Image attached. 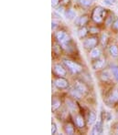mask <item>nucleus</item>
I'll return each instance as SVG.
<instances>
[{
  "label": "nucleus",
  "mask_w": 118,
  "mask_h": 135,
  "mask_svg": "<svg viewBox=\"0 0 118 135\" xmlns=\"http://www.w3.org/2000/svg\"><path fill=\"white\" fill-rule=\"evenodd\" d=\"M106 9L102 7H97L93 9V13H92V19L95 23H101L106 16Z\"/></svg>",
  "instance_id": "1"
},
{
  "label": "nucleus",
  "mask_w": 118,
  "mask_h": 135,
  "mask_svg": "<svg viewBox=\"0 0 118 135\" xmlns=\"http://www.w3.org/2000/svg\"><path fill=\"white\" fill-rule=\"evenodd\" d=\"M63 64H64L65 66L68 68V69L71 70L72 73H79L81 71V67L80 66L78 63L73 62V61H71V60H69V59H64V60H63Z\"/></svg>",
  "instance_id": "2"
},
{
  "label": "nucleus",
  "mask_w": 118,
  "mask_h": 135,
  "mask_svg": "<svg viewBox=\"0 0 118 135\" xmlns=\"http://www.w3.org/2000/svg\"><path fill=\"white\" fill-rule=\"evenodd\" d=\"M56 39H57L61 44H62L64 46V47H66L67 43L70 41L69 36H68L64 31H59V32L56 33Z\"/></svg>",
  "instance_id": "3"
},
{
  "label": "nucleus",
  "mask_w": 118,
  "mask_h": 135,
  "mask_svg": "<svg viewBox=\"0 0 118 135\" xmlns=\"http://www.w3.org/2000/svg\"><path fill=\"white\" fill-rule=\"evenodd\" d=\"M97 43H98V40L96 37H90V38L85 39L84 42H83V46H84V47L87 49H93V47L97 45Z\"/></svg>",
  "instance_id": "4"
},
{
  "label": "nucleus",
  "mask_w": 118,
  "mask_h": 135,
  "mask_svg": "<svg viewBox=\"0 0 118 135\" xmlns=\"http://www.w3.org/2000/svg\"><path fill=\"white\" fill-rule=\"evenodd\" d=\"M55 86L58 89H67L68 86H69V82L65 79H63L62 77H61V78L57 79L55 80Z\"/></svg>",
  "instance_id": "5"
},
{
  "label": "nucleus",
  "mask_w": 118,
  "mask_h": 135,
  "mask_svg": "<svg viewBox=\"0 0 118 135\" xmlns=\"http://www.w3.org/2000/svg\"><path fill=\"white\" fill-rule=\"evenodd\" d=\"M106 102L110 104L109 106H111V104H115V103L118 102V90H115L109 95Z\"/></svg>",
  "instance_id": "6"
},
{
  "label": "nucleus",
  "mask_w": 118,
  "mask_h": 135,
  "mask_svg": "<svg viewBox=\"0 0 118 135\" xmlns=\"http://www.w3.org/2000/svg\"><path fill=\"white\" fill-rule=\"evenodd\" d=\"M54 72H55L58 76H61V77H64L66 75L65 69L60 64H56L55 66H54Z\"/></svg>",
  "instance_id": "7"
},
{
  "label": "nucleus",
  "mask_w": 118,
  "mask_h": 135,
  "mask_svg": "<svg viewBox=\"0 0 118 135\" xmlns=\"http://www.w3.org/2000/svg\"><path fill=\"white\" fill-rule=\"evenodd\" d=\"M103 133V124L101 122H97L95 123L94 127L92 130V134L95 135V134H102Z\"/></svg>",
  "instance_id": "8"
},
{
  "label": "nucleus",
  "mask_w": 118,
  "mask_h": 135,
  "mask_svg": "<svg viewBox=\"0 0 118 135\" xmlns=\"http://www.w3.org/2000/svg\"><path fill=\"white\" fill-rule=\"evenodd\" d=\"M74 88H75V90L77 91H79L81 95H84V94H86V92H87V89H86V87L83 84V83L79 82V81H77V82L75 83Z\"/></svg>",
  "instance_id": "9"
},
{
  "label": "nucleus",
  "mask_w": 118,
  "mask_h": 135,
  "mask_svg": "<svg viewBox=\"0 0 118 135\" xmlns=\"http://www.w3.org/2000/svg\"><path fill=\"white\" fill-rule=\"evenodd\" d=\"M88 21V17L87 16H83V17H78L77 19L75 20V24L77 26H84Z\"/></svg>",
  "instance_id": "10"
},
{
  "label": "nucleus",
  "mask_w": 118,
  "mask_h": 135,
  "mask_svg": "<svg viewBox=\"0 0 118 135\" xmlns=\"http://www.w3.org/2000/svg\"><path fill=\"white\" fill-rule=\"evenodd\" d=\"M65 17L69 20H72V19H74L76 17V12L72 10V9H69V10L65 12Z\"/></svg>",
  "instance_id": "11"
},
{
  "label": "nucleus",
  "mask_w": 118,
  "mask_h": 135,
  "mask_svg": "<svg viewBox=\"0 0 118 135\" xmlns=\"http://www.w3.org/2000/svg\"><path fill=\"white\" fill-rule=\"evenodd\" d=\"M109 52L112 57H118V47L115 45H113L109 47Z\"/></svg>",
  "instance_id": "12"
},
{
  "label": "nucleus",
  "mask_w": 118,
  "mask_h": 135,
  "mask_svg": "<svg viewBox=\"0 0 118 135\" xmlns=\"http://www.w3.org/2000/svg\"><path fill=\"white\" fill-rule=\"evenodd\" d=\"M96 122V114L93 112H91L89 113V117H88V122L90 125H93Z\"/></svg>",
  "instance_id": "13"
},
{
  "label": "nucleus",
  "mask_w": 118,
  "mask_h": 135,
  "mask_svg": "<svg viewBox=\"0 0 118 135\" xmlns=\"http://www.w3.org/2000/svg\"><path fill=\"white\" fill-rule=\"evenodd\" d=\"M101 55V51L98 47H93L91 51V57H93V59H98Z\"/></svg>",
  "instance_id": "14"
},
{
  "label": "nucleus",
  "mask_w": 118,
  "mask_h": 135,
  "mask_svg": "<svg viewBox=\"0 0 118 135\" xmlns=\"http://www.w3.org/2000/svg\"><path fill=\"white\" fill-rule=\"evenodd\" d=\"M76 125H77L80 129H81V128L84 127V120H83V117L80 116V115L76 117Z\"/></svg>",
  "instance_id": "15"
},
{
  "label": "nucleus",
  "mask_w": 118,
  "mask_h": 135,
  "mask_svg": "<svg viewBox=\"0 0 118 135\" xmlns=\"http://www.w3.org/2000/svg\"><path fill=\"white\" fill-rule=\"evenodd\" d=\"M87 34H88V30H87V28L84 27H81V28L78 30V36H79L80 38H83V37H84Z\"/></svg>",
  "instance_id": "16"
},
{
  "label": "nucleus",
  "mask_w": 118,
  "mask_h": 135,
  "mask_svg": "<svg viewBox=\"0 0 118 135\" xmlns=\"http://www.w3.org/2000/svg\"><path fill=\"white\" fill-rule=\"evenodd\" d=\"M64 130H65V132L67 134H73V133H74V128H73L72 125L70 124V123L65 125Z\"/></svg>",
  "instance_id": "17"
},
{
  "label": "nucleus",
  "mask_w": 118,
  "mask_h": 135,
  "mask_svg": "<svg viewBox=\"0 0 118 135\" xmlns=\"http://www.w3.org/2000/svg\"><path fill=\"white\" fill-rule=\"evenodd\" d=\"M103 60H102V59H97L96 61H94L93 63V68L94 69H99L101 68H103Z\"/></svg>",
  "instance_id": "18"
},
{
  "label": "nucleus",
  "mask_w": 118,
  "mask_h": 135,
  "mask_svg": "<svg viewBox=\"0 0 118 135\" xmlns=\"http://www.w3.org/2000/svg\"><path fill=\"white\" fill-rule=\"evenodd\" d=\"M60 106H61V101L56 98L52 99V110H57Z\"/></svg>",
  "instance_id": "19"
},
{
  "label": "nucleus",
  "mask_w": 118,
  "mask_h": 135,
  "mask_svg": "<svg viewBox=\"0 0 118 135\" xmlns=\"http://www.w3.org/2000/svg\"><path fill=\"white\" fill-rule=\"evenodd\" d=\"M111 72H112V74H113L114 78L118 81V67L117 66L111 67Z\"/></svg>",
  "instance_id": "20"
},
{
  "label": "nucleus",
  "mask_w": 118,
  "mask_h": 135,
  "mask_svg": "<svg viewBox=\"0 0 118 135\" xmlns=\"http://www.w3.org/2000/svg\"><path fill=\"white\" fill-rule=\"evenodd\" d=\"M79 2L83 7H90V6H92V4H93L92 0H79Z\"/></svg>",
  "instance_id": "21"
},
{
  "label": "nucleus",
  "mask_w": 118,
  "mask_h": 135,
  "mask_svg": "<svg viewBox=\"0 0 118 135\" xmlns=\"http://www.w3.org/2000/svg\"><path fill=\"white\" fill-rule=\"evenodd\" d=\"M66 102H67V106L69 107V108L71 109V110H74L75 109H76V106L74 105V102H72V101H71V100H68L67 101H66Z\"/></svg>",
  "instance_id": "22"
},
{
  "label": "nucleus",
  "mask_w": 118,
  "mask_h": 135,
  "mask_svg": "<svg viewBox=\"0 0 118 135\" xmlns=\"http://www.w3.org/2000/svg\"><path fill=\"white\" fill-rule=\"evenodd\" d=\"M102 79H103V80L105 81H107L110 79V76L109 74H108L107 71H105V72H103V74H102Z\"/></svg>",
  "instance_id": "23"
},
{
  "label": "nucleus",
  "mask_w": 118,
  "mask_h": 135,
  "mask_svg": "<svg viewBox=\"0 0 118 135\" xmlns=\"http://www.w3.org/2000/svg\"><path fill=\"white\" fill-rule=\"evenodd\" d=\"M57 132V126H56L55 122H52L51 123V134H55Z\"/></svg>",
  "instance_id": "24"
},
{
  "label": "nucleus",
  "mask_w": 118,
  "mask_h": 135,
  "mask_svg": "<svg viewBox=\"0 0 118 135\" xmlns=\"http://www.w3.org/2000/svg\"><path fill=\"white\" fill-rule=\"evenodd\" d=\"M115 1H116V0H103V3H105V5L112 6L115 3Z\"/></svg>",
  "instance_id": "25"
},
{
  "label": "nucleus",
  "mask_w": 118,
  "mask_h": 135,
  "mask_svg": "<svg viewBox=\"0 0 118 135\" xmlns=\"http://www.w3.org/2000/svg\"><path fill=\"white\" fill-rule=\"evenodd\" d=\"M60 4V0H51V6L53 7H57Z\"/></svg>",
  "instance_id": "26"
},
{
  "label": "nucleus",
  "mask_w": 118,
  "mask_h": 135,
  "mask_svg": "<svg viewBox=\"0 0 118 135\" xmlns=\"http://www.w3.org/2000/svg\"><path fill=\"white\" fill-rule=\"evenodd\" d=\"M112 26H113V28L115 29V30L118 31V19L114 21V23H113V25H112Z\"/></svg>",
  "instance_id": "27"
},
{
  "label": "nucleus",
  "mask_w": 118,
  "mask_h": 135,
  "mask_svg": "<svg viewBox=\"0 0 118 135\" xmlns=\"http://www.w3.org/2000/svg\"><path fill=\"white\" fill-rule=\"evenodd\" d=\"M99 31L100 30L97 28V27H91V28H90V32L93 33V34H96L99 32Z\"/></svg>",
  "instance_id": "28"
},
{
  "label": "nucleus",
  "mask_w": 118,
  "mask_h": 135,
  "mask_svg": "<svg viewBox=\"0 0 118 135\" xmlns=\"http://www.w3.org/2000/svg\"><path fill=\"white\" fill-rule=\"evenodd\" d=\"M112 22H113V17H109V18L107 19L106 20V25L107 26H110V25H113V24H112Z\"/></svg>",
  "instance_id": "29"
},
{
  "label": "nucleus",
  "mask_w": 118,
  "mask_h": 135,
  "mask_svg": "<svg viewBox=\"0 0 118 135\" xmlns=\"http://www.w3.org/2000/svg\"><path fill=\"white\" fill-rule=\"evenodd\" d=\"M107 40V36L105 35V34H103V36H102V42H103V44H105V42H106Z\"/></svg>",
  "instance_id": "30"
},
{
  "label": "nucleus",
  "mask_w": 118,
  "mask_h": 135,
  "mask_svg": "<svg viewBox=\"0 0 118 135\" xmlns=\"http://www.w3.org/2000/svg\"><path fill=\"white\" fill-rule=\"evenodd\" d=\"M52 27H51V28H52V30H55V28L58 27V25H57V23L55 22V21H52Z\"/></svg>",
  "instance_id": "31"
},
{
  "label": "nucleus",
  "mask_w": 118,
  "mask_h": 135,
  "mask_svg": "<svg viewBox=\"0 0 118 135\" xmlns=\"http://www.w3.org/2000/svg\"><path fill=\"white\" fill-rule=\"evenodd\" d=\"M58 12H59V13H63V7H59V8H58Z\"/></svg>",
  "instance_id": "32"
},
{
  "label": "nucleus",
  "mask_w": 118,
  "mask_h": 135,
  "mask_svg": "<svg viewBox=\"0 0 118 135\" xmlns=\"http://www.w3.org/2000/svg\"><path fill=\"white\" fill-rule=\"evenodd\" d=\"M117 132H118V125H117Z\"/></svg>",
  "instance_id": "33"
},
{
  "label": "nucleus",
  "mask_w": 118,
  "mask_h": 135,
  "mask_svg": "<svg viewBox=\"0 0 118 135\" xmlns=\"http://www.w3.org/2000/svg\"><path fill=\"white\" fill-rule=\"evenodd\" d=\"M117 14H118V10H117Z\"/></svg>",
  "instance_id": "34"
}]
</instances>
